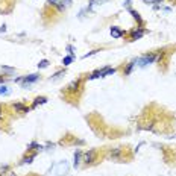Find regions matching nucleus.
Segmentation results:
<instances>
[{"label":"nucleus","mask_w":176,"mask_h":176,"mask_svg":"<svg viewBox=\"0 0 176 176\" xmlns=\"http://www.w3.org/2000/svg\"><path fill=\"white\" fill-rule=\"evenodd\" d=\"M40 79V75H37V73H34V75H29V76H24V78H21V87L23 88H28L31 84H34V82H37Z\"/></svg>","instance_id":"nucleus-2"},{"label":"nucleus","mask_w":176,"mask_h":176,"mask_svg":"<svg viewBox=\"0 0 176 176\" xmlns=\"http://www.w3.org/2000/svg\"><path fill=\"white\" fill-rule=\"evenodd\" d=\"M2 68H3V70H6V72H11V73H12V72H15V70H14L12 67H5V65H3Z\"/></svg>","instance_id":"nucleus-24"},{"label":"nucleus","mask_w":176,"mask_h":176,"mask_svg":"<svg viewBox=\"0 0 176 176\" xmlns=\"http://www.w3.org/2000/svg\"><path fill=\"white\" fill-rule=\"evenodd\" d=\"M52 6H55L59 12H64V9H65V6H64V3L61 2V0H47Z\"/></svg>","instance_id":"nucleus-10"},{"label":"nucleus","mask_w":176,"mask_h":176,"mask_svg":"<svg viewBox=\"0 0 176 176\" xmlns=\"http://www.w3.org/2000/svg\"><path fill=\"white\" fill-rule=\"evenodd\" d=\"M106 0H90V8L93 6V5H102V3H105Z\"/></svg>","instance_id":"nucleus-20"},{"label":"nucleus","mask_w":176,"mask_h":176,"mask_svg":"<svg viewBox=\"0 0 176 176\" xmlns=\"http://www.w3.org/2000/svg\"><path fill=\"white\" fill-rule=\"evenodd\" d=\"M97 52H100V50H93V52H88V53H85L82 58H88V56H91V55H94V53H97Z\"/></svg>","instance_id":"nucleus-23"},{"label":"nucleus","mask_w":176,"mask_h":176,"mask_svg":"<svg viewBox=\"0 0 176 176\" xmlns=\"http://www.w3.org/2000/svg\"><path fill=\"white\" fill-rule=\"evenodd\" d=\"M156 59H160V55H155V53H147V55H144V56L138 58V59L135 61V64H138L140 67H146V65H149V64H153Z\"/></svg>","instance_id":"nucleus-1"},{"label":"nucleus","mask_w":176,"mask_h":176,"mask_svg":"<svg viewBox=\"0 0 176 176\" xmlns=\"http://www.w3.org/2000/svg\"><path fill=\"white\" fill-rule=\"evenodd\" d=\"M47 102V97H44V96H40V97H37L35 100H34V103H32V109H35L38 105H44Z\"/></svg>","instance_id":"nucleus-12"},{"label":"nucleus","mask_w":176,"mask_h":176,"mask_svg":"<svg viewBox=\"0 0 176 176\" xmlns=\"http://www.w3.org/2000/svg\"><path fill=\"white\" fill-rule=\"evenodd\" d=\"M109 34L112 35V38H122V37L125 35V32H123L122 29H119L117 26H111V28H109Z\"/></svg>","instance_id":"nucleus-7"},{"label":"nucleus","mask_w":176,"mask_h":176,"mask_svg":"<svg viewBox=\"0 0 176 176\" xmlns=\"http://www.w3.org/2000/svg\"><path fill=\"white\" fill-rule=\"evenodd\" d=\"M5 31H6V26H5V24H3V26H2V28H0V32H5Z\"/></svg>","instance_id":"nucleus-26"},{"label":"nucleus","mask_w":176,"mask_h":176,"mask_svg":"<svg viewBox=\"0 0 176 176\" xmlns=\"http://www.w3.org/2000/svg\"><path fill=\"white\" fill-rule=\"evenodd\" d=\"M134 65H135V61H134V62H129V64H128V67H126V70H125V75H129V73H131L132 68H134Z\"/></svg>","instance_id":"nucleus-18"},{"label":"nucleus","mask_w":176,"mask_h":176,"mask_svg":"<svg viewBox=\"0 0 176 176\" xmlns=\"http://www.w3.org/2000/svg\"><path fill=\"white\" fill-rule=\"evenodd\" d=\"M129 14H131L132 17L138 21V24H140V28H141V26H143V18H141V15H140L137 11H134V9H129Z\"/></svg>","instance_id":"nucleus-13"},{"label":"nucleus","mask_w":176,"mask_h":176,"mask_svg":"<svg viewBox=\"0 0 176 176\" xmlns=\"http://www.w3.org/2000/svg\"><path fill=\"white\" fill-rule=\"evenodd\" d=\"M81 156H82V152L79 150V149H76V152H75V156H73V166H75V169H78L79 167V163H81Z\"/></svg>","instance_id":"nucleus-11"},{"label":"nucleus","mask_w":176,"mask_h":176,"mask_svg":"<svg viewBox=\"0 0 176 176\" xmlns=\"http://www.w3.org/2000/svg\"><path fill=\"white\" fill-rule=\"evenodd\" d=\"M8 94H11V90L6 85H0V96H8Z\"/></svg>","instance_id":"nucleus-16"},{"label":"nucleus","mask_w":176,"mask_h":176,"mask_svg":"<svg viewBox=\"0 0 176 176\" xmlns=\"http://www.w3.org/2000/svg\"><path fill=\"white\" fill-rule=\"evenodd\" d=\"M47 65H49V61H47V59H43V61L38 62V68H46Z\"/></svg>","instance_id":"nucleus-19"},{"label":"nucleus","mask_w":176,"mask_h":176,"mask_svg":"<svg viewBox=\"0 0 176 176\" xmlns=\"http://www.w3.org/2000/svg\"><path fill=\"white\" fill-rule=\"evenodd\" d=\"M96 158H97V152L94 150V149H90L87 153H85V158H84V163L85 164H93L94 161H96Z\"/></svg>","instance_id":"nucleus-6"},{"label":"nucleus","mask_w":176,"mask_h":176,"mask_svg":"<svg viewBox=\"0 0 176 176\" xmlns=\"http://www.w3.org/2000/svg\"><path fill=\"white\" fill-rule=\"evenodd\" d=\"M35 153H32V155H29V156H24L23 160H21V164H31L32 163V160H35Z\"/></svg>","instance_id":"nucleus-15"},{"label":"nucleus","mask_w":176,"mask_h":176,"mask_svg":"<svg viewBox=\"0 0 176 176\" xmlns=\"http://www.w3.org/2000/svg\"><path fill=\"white\" fill-rule=\"evenodd\" d=\"M12 106H14V109H15V111H18V112H23V114H26V112H29V111H31V108L24 106V105H23V103H20V102L14 103Z\"/></svg>","instance_id":"nucleus-9"},{"label":"nucleus","mask_w":176,"mask_h":176,"mask_svg":"<svg viewBox=\"0 0 176 176\" xmlns=\"http://www.w3.org/2000/svg\"><path fill=\"white\" fill-rule=\"evenodd\" d=\"M5 81H6V78H5V76H0V84H3Z\"/></svg>","instance_id":"nucleus-25"},{"label":"nucleus","mask_w":176,"mask_h":176,"mask_svg":"<svg viewBox=\"0 0 176 176\" xmlns=\"http://www.w3.org/2000/svg\"><path fill=\"white\" fill-rule=\"evenodd\" d=\"M81 84H82V78H78V79L72 81V82L67 85L65 91H67V93H78L79 88H81Z\"/></svg>","instance_id":"nucleus-3"},{"label":"nucleus","mask_w":176,"mask_h":176,"mask_svg":"<svg viewBox=\"0 0 176 176\" xmlns=\"http://www.w3.org/2000/svg\"><path fill=\"white\" fill-rule=\"evenodd\" d=\"M72 61H73V56H65V58L62 59V64H64V65H70Z\"/></svg>","instance_id":"nucleus-17"},{"label":"nucleus","mask_w":176,"mask_h":176,"mask_svg":"<svg viewBox=\"0 0 176 176\" xmlns=\"http://www.w3.org/2000/svg\"><path fill=\"white\" fill-rule=\"evenodd\" d=\"M67 50H68V53H70V56H73V58H75V52H73L75 49H73L72 46H67Z\"/></svg>","instance_id":"nucleus-22"},{"label":"nucleus","mask_w":176,"mask_h":176,"mask_svg":"<svg viewBox=\"0 0 176 176\" xmlns=\"http://www.w3.org/2000/svg\"><path fill=\"white\" fill-rule=\"evenodd\" d=\"M55 173H56L58 176L67 175V173H68V164H67V161H61V163H58L56 167H55Z\"/></svg>","instance_id":"nucleus-4"},{"label":"nucleus","mask_w":176,"mask_h":176,"mask_svg":"<svg viewBox=\"0 0 176 176\" xmlns=\"http://www.w3.org/2000/svg\"><path fill=\"white\" fill-rule=\"evenodd\" d=\"M3 119V112H2V105H0V120Z\"/></svg>","instance_id":"nucleus-27"},{"label":"nucleus","mask_w":176,"mask_h":176,"mask_svg":"<svg viewBox=\"0 0 176 176\" xmlns=\"http://www.w3.org/2000/svg\"><path fill=\"white\" fill-rule=\"evenodd\" d=\"M108 156H109L111 160H114V161H119V160L123 158V149H122V147L111 149V150L108 152Z\"/></svg>","instance_id":"nucleus-5"},{"label":"nucleus","mask_w":176,"mask_h":176,"mask_svg":"<svg viewBox=\"0 0 176 176\" xmlns=\"http://www.w3.org/2000/svg\"><path fill=\"white\" fill-rule=\"evenodd\" d=\"M143 35H144V31H143L141 28H138V29L132 31V32H131V41H137V40H140Z\"/></svg>","instance_id":"nucleus-8"},{"label":"nucleus","mask_w":176,"mask_h":176,"mask_svg":"<svg viewBox=\"0 0 176 176\" xmlns=\"http://www.w3.org/2000/svg\"><path fill=\"white\" fill-rule=\"evenodd\" d=\"M40 149H43V146H40V144L35 143V141H32V143L28 146V150H40Z\"/></svg>","instance_id":"nucleus-14"},{"label":"nucleus","mask_w":176,"mask_h":176,"mask_svg":"<svg viewBox=\"0 0 176 176\" xmlns=\"http://www.w3.org/2000/svg\"><path fill=\"white\" fill-rule=\"evenodd\" d=\"M65 73V70H61V72H58V73H55L53 76H52V79H58V78H61L62 75Z\"/></svg>","instance_id":"nucleus-21"}]
</instances>
